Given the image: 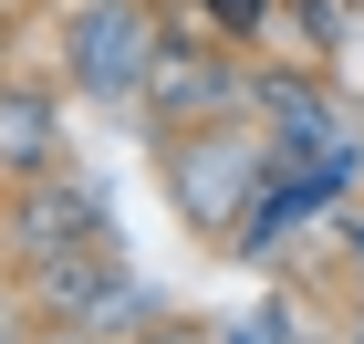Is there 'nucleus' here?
<instances>
[{"label": "nucleus", "mask_w": 364, "mask_h": 344, "mask_svg": "<svg viewBox=\"0 0 364 344\" xmlns=\"http://www.w3.org/2000/svg\"><path fill=\"white\" fill-rule=\"evenodd\" d=\"M136 31H125V11H105V53H125ZM136 63H94V31H84V84H125Z\"/></svg>", "instance_id": "obj_1"}]
</instances>
